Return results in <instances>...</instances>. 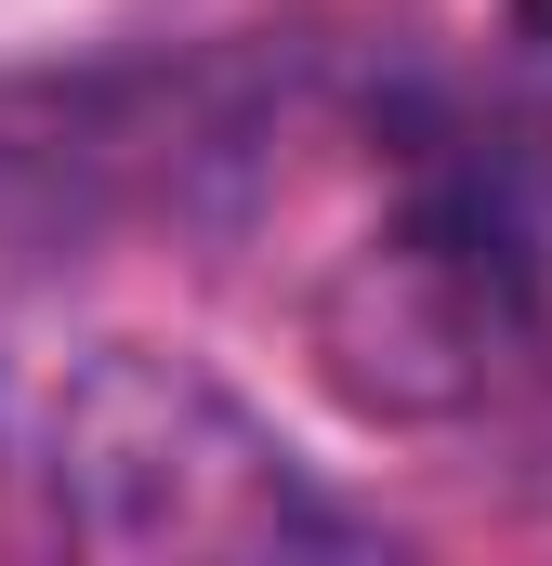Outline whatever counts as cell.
<instances>
[{"label": "cell", "instance_id": "cell-2", "mask_svg": "<svg viewBox=\"0 0 552 566\" xmlns=\"http://www.w3.org/2000/svg\"><path fill=\"white\" fill-rule=\"evenodd\" d=\"M527 290H540V251H527L513 158L408 145L395 158V211L316 290V343H329L342 396H369V409H460L513 356Z\"/></svg>", "mask_w": 552, "mask_h": 566}, {"label": "cell", "instance_id": "cell-3", "mask_svg": "<svg viewBox=\"0 0 552 566\" xmlns=\"http://www.w3.org/2000/svg\"><path fill=\"white\" fill-rule=\"evenodd\" d=\"M513 27H527V40H540V53H552V0H513Z\"/></svg>", "mask_w": 552, "mask_h": 566}, {"label": "cell", "instance_id": "cell-1", "mask_svg": "<svg viewBox=\"0 0 552 566\" xmlns=\"http://www.w3.org/2000/svg\"><path fill=\"white\" fill-rule=\"evenodd\" d=\"M40 488H53L66 541H93V554H329V541H355L342 501L198 356H158V343H106L66 369Z\"/></svg>", "mask_w": 552, "mask_h": 566}]
</instances>
